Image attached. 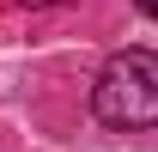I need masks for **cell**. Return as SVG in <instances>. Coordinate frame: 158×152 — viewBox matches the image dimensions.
Returning <instances> with one entry per match:
<instances>
[{
  "mask_svg": "<svg viewBox=\"0 0 158 152\" xmlns=\"http://www.w3.org/2000/svg\"><path fill=\"white\" fill-rule=\"evenodd\" d=\"M91 110H98L103 128H158V55L152 49H122L110 55V67L98 73V91H91Z\"/></svg>",
  "mask_w": 158,
  "mask_h": 152,
  "instance_id": "6da1fadb",
  "label": "cell"
},
{
  "mask_svg": "<svg viewBox=\"0 0 158 152\" xmlns=\"http://www.w3.org/2000/svg\"><path fill=\"white\" fill-rule=\"evenodd\" d=\"M134 6H140V12H152V19H158V0H134Z\"/></svg>",
  "mask_w": 158,
  "mask_h": 152,
  "instance_id": "7a4b0ae2",
  "label": "cell"
},
{
  "mask_svg": "<svg viewBox=\"0 0 158 152\" xmlns=\"http://www.w3.org/2000/svg\"><path fill=\"white\" fill-rule=\"evenodd\" d=\"M24 6H49V0H24Z\"/></svg>",
  "mask_w": 158,
  "mask_h": 152,
  "instance_id": "3957f363",
  "label": "cell"
}]
</instances>
